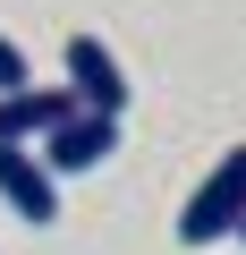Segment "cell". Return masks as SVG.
Wrapping results in <instances>:
<instances>
[{
    "label": "cell",
    "instance_id": "obj_1",
    "mask_svg": "<svg viewBox=\"0 0 246 255\" xmlns=\"http://www.w3.org/2000/svg\"><path fill=\"white\" fill-rule=\"evenodd\" d=\"M238 221H246V145H229V153L212 162V179L187 196L178 238H187V247H212V238H238Z\"/></svg>",
    "mask_w": 246,
    "mask_h": 255
},
{
    "label": "cell",
    "instance_id": "obj_2",
    "mask_svg": "<svg viewBox=\"0 0 246 255\" xmlns=\"http://www.w3.org/2000/svg\"><path fill=\"white\" fill-rule=\"evenodd\" d=\"M43 162H51V179H77V170H102L110 153H119V119L110 111H77V119H60L51 136L34 145Z\"/></svg>",
    "mask_w": 246,
    "mask_h": 255
},
{
    "label": "cell",
    "instance_id": "obj_3",
    "mask_svg": "<svg viewBox=\"0 0 246 255\" xmlns=\"http://www.w3.org/2000/svg\"><path fill=\"white\" fill-rule=\"evenodd\" d=\"M0 204L17 221H34V230L60 221V179H51V162L34 145H0Z\"/></svg>",
    "mask_w": 246,
    "mask_h": 255
},
{
    "label": "cell",
    "instance_id": "obj_4",
    "mask_svg": "<svg viewBox=\"0 0 246 255\" xmlns=\"http://www.w3.org/2000/svg\"><path fill=\"white\" fill-rule=\"evenodd\" d=\"M68 85H77L85 111H110V119L128 111V94H136L128 68H119V51H110L102 34H68Z\"/></svg>",
    "mask_w": 246,
    "mask_h": 255
},
{
    "label": "cell",
    "instance_id": "obj_5",
    "mask_svg": "<svg viewBox=\"0 0 246 255\" xmlns=\"http://www.w3.org/2000/svg\"><path fill=\"white\" fill-rule=\"evenodd\" d=\"M77 85H17V94H0V145H43L60 119H77Z\"/></svg>",
    "mask_w": 246,
    "mask_h": 255
},
{
    "label": "cell",
    "instance_id": "obj_6",
    "mask_svg": "<svg viewBox=\"0 0 246 255\" xmlns=\"http://www.w3.org/2000/svg\"><path fill=\"white\" fill-rule=\"evenodd\" d=\"M17 85H34V68H26V51L0 34V94H17Z\"/></svg>",
    "mask_w": 246,
    "mask_h": 255
},
{
    "label": "cell",
    "instance_id": "obj_7",
    "mask_svg": "<svg viewBox=\"0 0 246 255\" xmlns=\"http://www.w3.org/2000/svg\"><path fill=\"white\" fill-rule=\"evenodd\" d=\"M238 238H246V221H238Z\"/></svg>",
    "mask_w": 246,
    "mask_h": 255
}]
</instances>
